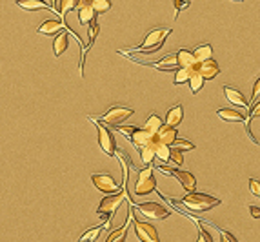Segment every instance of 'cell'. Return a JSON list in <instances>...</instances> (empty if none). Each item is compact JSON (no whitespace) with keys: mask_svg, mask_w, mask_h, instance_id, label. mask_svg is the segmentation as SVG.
<instances>
[{"mask_svg":"<svg viewBox=\"0 0 260 242\" xmlns=\"http://www.w3.org/2000/svg\"><path fill=\"white\" fill-rule=\"evenodd\" d=\"M173 29H151L149 33L146 35L144 42L140 44V46H135V48L128 49V51H138L140 55H151V53H155L158 49L162 48V44L166 42V37L167 35H171Z\"/></svg>","mask_w":260,"mask_h":242,"instance_id":"cell-1","label":"cell"},{"mask_svg":"<svg viewBox=\"0 0 260 242\" xmlns=\"http://www.w3.org/2000/svg\"><path fill=\"white\" fill-rule=\"evenodd\" d=\"M200 64H197V66H191V68H178L177 75H175V84H184V82H189V78H191L193 71L195 69H199Z\"/></svg>","mask_w":260,"mask_h":242,"instance_id":"cell-24","label":"cell"},{"mask_svg":"<svg viewBox=\"0 0 260 242\" xmlns=\"http://www.w3.org/2000/svg\"><path fill=\"white\" fill-rule=\"evenodd\" d=\"M155 142H157V140H153V142H149V144L144 146V148L140 149V160H142V164H144V166L151 164V162L155 160V157H157V148H155Z\"/></svg>","mask_w":260,"mask_h":242,"instance_id":"cell-23","label":"cell"},{"mask_svg":"<svg viewBox=\"0 0 260 242\" xmlns=\"http://www.w3.org/2000/svg\"><path fill=\"white\" fill-rule=\"evenodd\" d=\"M173 146H175V148H180L182 151H189V149H195V144H193V142H189L187 138H177V140L173 142Z\"/></svg>","mask_w":260,"mask_h":242,"instance_id":"cell-35","label":"cell"},{"mask_svg":"<svg viewBox=\"0 0 260 242\" xmlns=\"http://www.w3.org/2000/svg\"><path fill=\"white\" fill-rule=\"evenodd\" d=\"M182 118H184V108L180 104H177V106H173L171 110L166 113V124L178 126L182 122Z\"/></svg>","mask_w":260,"mask_h":242,"instance_id":"cell-21","label":"cell"},{"mask_svg":"<svg viewBox=\"0 0 260 242\" xmlns=\"http://www.w3.org/2000/svg\"><path fill=\"white\" fill-rule=\"evenodd\" d=\"M177 126H169L164 124L160 128V131L157 133V140L158 142H164V144L173 146V142L177 140Z\"/></svg>","mask_w":260,"mask_h":242,"instance_id":"cell-17","label":"cell"},{"mask_svg":"<svg viewBox=\"0 0 260 242\" xmlns=\"http://www.w3.org/2000/svg\"><path fill=\"white\" fill-rule=\"evenodd\" d=\"M180 204H184L187 209L191 211H207L211 207L219 206L220 199L211 197L207 193H199V191H189L184 199H180Z\"/></svg>","mask_w":260,"mask_h":242,"instance_id":"cell-3","label":"cell"},{"mask_svg":"<svg viewBox=\"0 0 260 242\" xmlns=\"http://www.w3.org/2000/svg\"><path fill=\"white\" fill-rule=\"evenodd\" d=\"M200 73L204 75L205 80H213V78L220 73L219 62L213 60V58H207V60H204V62H200Z\"/></svg>","mask_w":260,"mask_h":242,"instance_id":"cell-20","label":"cell"},{"mask_svg":"<svg viewBox=\"0 0 260 242\" xmlns=\"http://www.w3.org/2000/svg\"><path fill=\"white\" fill-rule=\"evenodd\" d=\"M257 117H260V102H257L253 106V110H251V113H249V120H246V128H247V133H249V124H251V120H255Z\"/></svg>","mask_w":260,"mask_h":242,"instance_id":"cell-36","label":"cell"},{"mask_svg":"<svg viewBox=\"0 0 260 242\" xmlns=\"http://www.w3.org/2000/svg\"><path fill=\"white\" fill-rule=\"evenodd\" d=\"M224 97H226L231 104L239 106V108H244V110H247V108H249V106H247V102H246V98H244V95H242L239 90H235V88L224 86Z\"/></svg>","mask_w":260,"mask_h":242,"instance_id":"cell-18","label":"cell"},{"mask_svg":"<svg viewBox=\"0 0 260 242\" xmlns=\"http://www.w3.org/2000/svg\"><path fill=\"white\" fill-rule=\"evenodd\" d=\"M135 233L140 241L144 242H158V231L155 226H151L148 222L135 221Z\"/></svg>","mask_w":260,"mask_h":242,"instance_id":"cell-11","label":"cell"},{"mask_svg":"<svg viewBox=\"0 0 260 242\" xmlns=\"http://www.w3.org/2000/svg\"><path fill=\"white\" fill-rule=\"evenodd\" d=\"M155 148H157V157L164 162H169L171 160V146L164 144V142H155Z\"/></svg>","mask_w":260,"mask_h":242,"instance_id":"cell-28","label":"cell"},{"mask_svg":"<svg viewBox=\"0 0 260 242\" xmlns=\"http://www.w3.org/2000/svg\"><path fill=\"white\" fill-rule=\"evenodd\" d=\"M89 120H93L96 126V133H98V146H100V149H102L108 157H115L116 155V144H115V137H113V133L106 128L104 122L100 120H96L93 117H88Z\"/></svg>","mask_w":260,"mask_h":242,"instance_id":"cell-5","label":"cell"},{"mask_svg":"<svg viewBox=\"0 0 260 242\" xmlns=\"http://www.w3.org/2000/svg\"><path fill=\"white\" fill-rule=\"evenodd\" d=\"M76 11H78V20H80V26H89L91 22L95 20L96 11H95V7H93L91 2H80L78 7H76Z\"/></svg>","mask_w":260,"mask_h":242,"instance_id":"cell-13","label":"cell"},{"mask_svg":"<svg viewBox=\"0 0 260 242\" xmlns=\"http://www.w3.org/2000/svg\"><path fill=\"white\" fill-rule=\"evenodd\" d=\"M220 235H222V241H229V242H237V239L231 235V233H226V231H222L220 229Z\"/></svg>","mask_w":260,"mask_h":242,"instance_id":"cell-40","label":"cell"},{"mask_svg":"<svg viewBox=\"0 0 260 242\" xmlns=\"http://www.w3.org/2000/svg\"><path fill=\"white\" fill-rule=\"evenodd\" d=\"M138 213H142L144 217L151 219V221H164L169 217V209L164 207L162 204L157 202H144V204H137Z\"/></svg>","mask_w":260,"mask_h":242,"instance_id":"cell-7","label":"cell"},{"mask_svg":"<svg viewBox=\"0 0 260 242\" xmlns=\"http://www.w3.org/2000/svg\"><path fill=\"white\" fill-rule=\"evenodd\" d=\"M124 199H128V187H126V182H124V186L120 191H116V193H110L108 197H104L98 207H96V213L100 215V219L104 222L108 221V219H113V215L116 213V209L120 207V204L124 202Z\"/></svg>","mask_w":260,"mask_h":242,"instance_id":"cell-2","label":"cell"},{"mask_svg":"<svg viewBox=\"0 0 260 242\" xmlns=\"http://www.w3.org/2000/svg\"><path fill=\"white\" fill-rule=\"evenodd\" d=\"M66 26H68L66 22L51 19V20H44V22H42L37 31H38L40 35H56L58 31H62V29L66 28Z\"/></svg>","mask_w":260,"mask_h":242,"instance_id":"cell-15","label":"cell"},{"mask_svg":"<svg viewBox=\"0 0 260 242\" xmlns=\"http://www.w3.org/2000/svg\"><path fill=\"white\" fill-rule=\"evenodd\" d=\"M204 82H205V78H204V75L200 73V68L195 69L191 78H189V88H191L193 93H199V91L204 88Z\"/></svg>","mask_w":260,"mask_h":242,"instance_id":"cell-26","label":"cell"},{"mask_svg":"<svg viewBox=\"0 0 260 242\" xmlns=\"http://www.w3.org/2000/svg\"><path fill=\"white\" fill-rule=\"evenodd\" d=\"M149 66H151V68L162 69V71H171V69L180 68V64H178V53L166 55L162 60H158V62H155V64H149Z\"/></svg>","mask_w":260,"mask_h":242,"instance_id":"cell-19","label":"cell"},{"mask_svg":"<svg viewBox=\"0 0 260 242\" xmlns=\"http://www.w3.org/2000/svg\"><path fill=\"white\" fill-rule=\"evenodd\" d=\"M249 189H251V193H253L257 199H260V180L249 179Z\"/></svg>","mask_w":260,"mask_h":242,"instance_id":"cell-37","label":"cell"},{"mask_svg":"<svg viewBox=\"0 0 260 242\" xmlns=\"http://www.w3.org/2000/svg\"><path fill=\"white\" fill-rule=\"evenodd\" d=\"M217 115L226 122H246V115L239 110H233V108H220Z\"/></svg>","mask_w":260,"mask_h":242,"instance_id":"cell-16","label":"cell"},{"mask_svg":"<svg viewBox=\"0 0 260 242\" xmlns=\"http://www.w3.org/2000/svg\"><path fill=\"white\" fill-rule=\"evenodd\" d=\"M133 113H135V111L131 110V108H126V106H113V108H110L104 115L93 117V118L104 122L106 126H118V124H122L126 118H130Z\"/></svg>","mask_w":260,"mask_h":242,"instance_id":"cell-6","label":"cell"},{"mask_svg":"<svg viewBox=\"0 0 260 242\" xmlns=\"http://www.w3.org/2000/svg\"><path fill=\"white\" fill-rule=\"evenodd\" d=\"M177 53H178V64H180V68H191V66L200 64L199 60H197L195 53L189 51V49H180Z\"/></svg>","mask_w":260,"mask_h":242,"instance_id":"cell-22","label":"cell"},{"mask_svg":"<svg viewBox=\"0 0 260 242\" xmlns=\"http://www.w3.org/2000/svg\"><path fill=\"white\" fill-rule=\"evenodd\" d=\"M157 189V180L151 177H146V179H138L137 184H135V195L138 197H146V195L153 193Z\"/></svg>","mask_w":260,"mask_h":242,"instance_id":"cell-14","label":"cell"},{"mask_svg":"<svg viewBox=\"0 0 260 242\" xmlns=\"http://www.w3.org/2000/svg\"><path fill=\"white\" fill-rule=\"evenodd\" d=\"M199 241H205V242H211V235L209 233H205L204 229H200V235H199Z\"/></svg>","mask_w":260,"mask_h":242,"instance_id":"cell-42","label":"cell"},{"mask_svg":"<svg viewBox=\"0 0 260 242\" xmlns=\"http://www.w3.org/2000/svg\"><path fill=\"white\" fill-rule=\"evenodd\" d=\"M128 235V222L124 224L122 228H118L116 231H111L108 235V242H115V241H122L124 237Z\"/></svg>","mask_w":260,"mask_h":242,"instance_id":"cell-33","label":"cell"},{"mask_svg":"<svg viewBox=\"0 0 260 242\" xmlns=\"http://www.w3.org/2000/svg\"><path fill=\"white\" fill-rule=\"evenodd\" d=\"M102 229H106V226H95V228L88 229L86 233H82V235H80V239H78V241H80V242L96 241V239H98V235L102 233Z\"/></svg>","mask_w":260,"mask_h":242,"instance_id":"cell-30","label":"cell"},{"mask_svg":"<svg viewBox=\"0 0 260 242\" xmlns=\"http://www.w3.org/2000/svg\"><path fill=\"white\" fill-rule=\"evenodd\" d=\"M91 4L95 7L96 15H102L111 9V0H91Z\"/></svg>","mask_w":260,"mask_h":242,"instance_id":"cell-32","label":"cell"},{"mask_svg":"<svg viewBox=\"0 0 260 242\" xmlns=\"http://www.w3.org/2000/svg\"><path fill=\"white\" fill-rule=\"evenodd\" d=\"M118 128V131H122L124 135H128L131 140V144L137 148L138 151L144 148V146H148L149 142H153V140H157V135L155 133H151L148 128H138V126H116Z\"/></svg>","mask_w":260,"mask_h":242,"instance_id":"cell-4","label":"cell"},{"mask_svg":"<svg viewBox=\"0 0 260 242\" xmlns=\"http://www.w3.org/2000/svg\"><path fill=\"white\" fill-rule=\"evenodd\" d=\"M231 2H244V0H231Z\"/></svg>","mask_w":260,"mask_h":242,"instance_id":"cell-44","label":"cell"},{"mask_svg":"<svg viewBox=\"0 0 260 242\" xmlns=\"http://www.w3.org/2000/svg\"><path fill=\"white\" fill-rule=\"evenodd\" d=\"M193 53L197 56L199 62H204L207 58H213V46L211 44H202V46H197L193 49Z\"/></svg>","mask_w":260,"mask_h":242,"instance_id":"cell-25","label":"cell"},{"mask_svg":"<svg viewBox=\"0 0 260 242\" xmlns=\"http://www.w3.org/2000/svg\"><path fill=\"white\" fill-rule=\"evenodd\" d=\"M249 213H251V217H253V219H260V207L249 206Z\"/></svg>","mask_w":260,"mask_h":242,"instance_id":"cell-41","label":"cell"},{"mask_svg":"<svg viewBox=\"0 0 260 242\" xmlns=\"http://www.w3.org/2000/svg\"><path fill=\"white\" fill-rule=\"evenodd\" d=\"M173 4H175V19H177L178 13H180L182 9H186V7L189 6V2H186V0H175Z\"/></svg>","mask_w":260,"mask_h":242,"instance_id":"cell-38","label":"cell"},{"mask_svg":"<svg viewBox=\"0 0 260 242\" xmlns=\"http://www.w3.org/2000/svg\"><path fill=\"white\" fill-rule=\"evenodd\" d=\"M162 126H164V120L158 117V115H149L148 120H146L144 128H148L151 133H155V135H157V133L160 131V128H162Z\"/></svg>","mask_w":260,"mask_h":242,"instance_id":"cell-29","label":"cell"},{"mask_svg":"<svg viewBox=\"0 0 260 242\" xmlns=\"http://www.w3.org/2000/svg\"><path fill=\"white\" fill-rule=\"evenodd\" d=\"M257 97H260V76L255 80V86H253V100H257Z\"/></svg>","mask_w":260,"mask_h":242,"instance_id":"cell-39","label":"cell"},{"mask_svg":"<svg viewBox=\"0 0 260 242\" xmlns=\"http://www.w3.org/2000/svg\"><path fill=\"white\" fill-rule=\"evenodd\" d=\"M98 31H100V28H98V22L93 20L91 24H89V29H88V48H86V51L88 49L93 48V44H95V38H96V35H98Z\"/></svg>","mask_w":260,"mask_h":242,"instance_id":"cell-31","label":"cell"},{"mask_svg":"<svg viewBox=\"0 0 260 242\" xmlns=\"http://www.w3.org/2000/svg\"><path fill=\"white\" fill-rule=\"evenodd\" d=\"M171 160L177 166H182V164H184V151H182L180 148L171 146Z\"/></svg>","mask_w":260,"mask_h":242,"instance_id":"cell-34","label":"cell"},{"mask_svg":"<svg viewBox=\"0 0 260 242\" xmlns=\"http://www.w3.org/2000/svg\"><path fill=\"white\" fill-rule=\"evenodd\" d=\"M158 169L164 173V175L175 177V179H177L178 182L184 186V189H187V191H195V187H197V179H195L189 171H184V169H175V168H167V166H160Z\"/></svg>","mask_w":260,"mask_h":242,"instance_id":"cell-8","label":"cell"},{"mask_svg":"<svg viewBox=\"0 0 260 242\" xmlns=\"http://www.w3.org/2000/svg\"><path fill=\"white\" fill-rule=\"evenodd\" d=\"M186 2H191V0H186Z\"/></svg>","mask_w":260,"mask_h":242,"instance_id":"cell-45","label":"cell"},{"mask_svg":"<svg viewBox=\"0 0 260 242\" xmlns=\"http://www.w3.org/2000/svg\"><path fill=\"white\" fill-rule=\"evenodd\" d=\"M48 2H49V4H51L53 7H55V11L58 13V7H56V2H58V0H48Z\"/></svg>","mask_w":260,"mask_h":242,"instance_id":"cell-43","label":"cell"},{"mask_svg":"<svg viewBox=\"0 0 260 242\" xmlns=\"http://www.w3.org/2000/svg\"><path fill=\"white\" fill-rule=\"evenodd\" d=\"M15 4L20 9H24V11H40V9H46V11L56 13L55 7L51 6L49 2H46V0H17Z\"/></svg>","mask_w":260,"mask_h":242,"instance_id":"cell-12","label":"cell"},{"mask_svg":"<svg viewBox=\"0 0 260 242\" xmlns=\"http://www.w3.org/2000/svg\"><path fill=\"white\" fill-rule=\"evenodd\" d=\"M69 35H73L76 40H78V44H80V48H82V40L76 37L71 29L68 28V31H58V33L55 35V40H53V55L55 56H60L66 49H68L69 46Z\"/></svg>","mask_w":260,"mask_h":242,"instance_id":"cell-10","label":"cell"},{"mask_svg":"<svg viewBox=\"0 0 260 242\" xmlns=\"http://www.w3.org/2000/svg\"><path fill=\"white\" fill-rule=\"evenodd\" d=\"M78 4H80V0H58V15L62 19H66L69 11L78 7Z\"/></svg>","mask_w":260,"mask_h":242,"instance_id":"cell-27","label":"cell"},{"mask_svg":"<svg viewBox=\"0 0 260 242\" xmlns=\"http://www.w3.org/2000/svg\"><path fill=\"white\" fill-rule=\"evenodd\" d=\"M91 182L102 193H116V191H120V186L116 184V180L111 175H102V173L91 175Z\"/></svg>","mask_w":260,"mask_h":242,"instance_id":"cell-9","label":"cell"}]
</instances>
